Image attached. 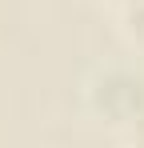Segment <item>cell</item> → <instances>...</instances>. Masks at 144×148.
I'll list each match as a JSON object with an SVG mask.
<instances>
[{
  "mask_svg": "<svg viewBox=\"0 0 144 148\" xmlns=\"http://www.w3.org/2000/svg\"><path fill=\"white\" fill-rule=\"evenodd\" d=\"M124 124H128V148H144V108Z\"/></svg>",
  "mask_w": 144,
  "mask_h": 148,
  "instance_id": "1",
  "label": "cell"
}]
</instances>
